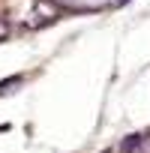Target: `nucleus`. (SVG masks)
Instances as JSON below:
<instances>
[{"mask_svg":"<svg viewBox=\"0 0 150 153\" xmlns=\"http://www.w3.org/2000/svg\"><path fill=\"white\" fill-rule=\"evenodd\" d=\"M51 18H57V6L54 3H36V9H33V21H51Z\"/></svg>","mask_w":150,"mask_h":153,"instance_id":"obj_1","label":"nucleus"},{"mask_svg":"<svg viewBox=\"0 0 150 153\" xmlns=\"http://www.w3.org/2000/svg\"><path fill=\"white\" fill-rule=\"evenodd\" d=\"M6 36H9V24H6V21H0V39H6Z\"/></svg>","mask_w":150,"mask_h":153,"instance_id":"obj_2","label":"nucleus"}]
</instances>
